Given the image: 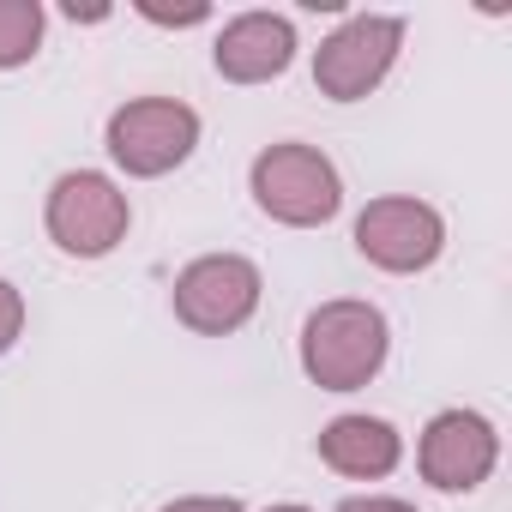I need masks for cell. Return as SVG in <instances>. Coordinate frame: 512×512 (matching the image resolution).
<instances>
[{
	"label": "cell",
	"mask_w": 512,
	"mask_h": 512,
	"mask_svg": "<svg viewBox=\"0 0 512 512\" xmlns=\"http://www.w3.org/2000/svg\"><path fill=\"white\" fill-rule=\"evenodd\" d=\"M392 356V326L374 302L338 296L302 320V374L320 392H362Z\"/></svg>",
	"instance_id": "1"
},
{
	"label": "cell",
	"mask_w": 512,
	"mask_h": 512,
	"mask_svg": "<svg viewBox=\"0 0 512 512\" xmlns=\"http://www.w3.org/2000/svg\"><path fill=\"white\" fill-rule=\"evenodd\" d=\"M247 193L284 229H320V223H332L344 211L338 163L320 145H302V139H278V145H266L260 157H253Z\"/></svg>",
	"instance_id": "2"
},
{
	"label": "cell",
	"mask_w": 512,
	"mask_h": 512,
	"mask_svg": "<svg viewBox=\"0 0 512 512\" xmlns=\"http://www.w3.org/2000/svg\"><path fill=\"white\" fill-rule=\"evenodd\" d=\"M109 163L133 181H157L169 169H181L199 145V109H187L181 97H133L109 115L103 127Z\"/></svg>",
	"instance_id": "3"
},
{
	"label": "cell",
	"mask_w": 512,
	"mask_h": 512,
	"mask_svg": "<svg viewBox=\"0 0 512 512\" xmlns=\"http://www.w3.org/2000/svg\"><path fill=\"white\" fill-rule=\"evenodd\" d=\"M43 223H49V241L73 260H103L115 253L133 229V205L121 193L115 175L103 169H67L55 187H49V205H43Z\"/></svg>",
	"instance_id": "4"
},
{
	"label": "cell",
	"mask_w": 512,
	"mask_h": 512,
	"mask_svg": "<svg viewBox=\"0 0 512 512\" xmlns=\"http://www.w3.org/2000/svg\"><path fill=\"white\" fill-rule=\"evenodd\" d=\"M260 266L247 253H199L193 266L175 272V320L199 338H229L260 314Z\"/></svg>",
	"instance_id": "5"
},
{
	"label": "cell",
	"mask_w": 512,
	"mask_h": 512,
	"mask_svg": "<svg viewBox=\"0 0 512 512\" xmlns=\"http://www.w3.org/2000/svg\"><path fill=\"white\" fill-rule=\"evenodd\" d=\"M404 49V19L392 13H350L320 49H314V85L332 103H362L368 91L386 85Z\"/></svg>",
	"instance_id": "6"
},
{
	"label": "cell",
	"mask_w": 512,
	"mask_h": 512,
	"mask_svg": "<svg viewBox=\"0 0 512 512\" xmlns=\"http://www.w3.org/2000/svg\"><path fill=\"white\" fill-rule=\"evenodd\" d=\"M356 253H362L368 266L392 272V278L428 272L440 253H446V217L428 199H416V193L368 199L362 217H356Z\"/></svg>",
	"instance_id": "7"
},
{
	"label": "cell",
	"mask_w": 512,
	"mask_h": 512,
	"mask_svg": "<svg viewBox=\"0 0 512 512\" xmlns=\"http://www.w3.org/2000/svg\"><path fill=\"white\" fill-rule=\"evenodd\" d=\"M500 464V434L482 410H440L428 416L422 440H416V470L428 488L440 494H470L494 476Z\"/></svg>",
	"instance_id": "8"
},
{
	"label": "cell",
	"mask_w": 512,
	"mask_h": 512,
	"mask_svg": "<svg viewBox=\"0 0 512 512\" xmlns=\"http://www.w3.org/2000/svg\"><path fill=\"white\" fill-rule=\"evenodd\" d=\"M296 49V25L284 13H235L211 43V67L229 85H272L290 73Z\"/></svg>",
	"instance_id": "9"
},
{
	"label": "cell",
	"mask_w": 512,
	"mask_h": 512,
	"mask_svg": "<svg viewBox=\"0 0 512 512\" xmlns=\"http://www.w3.org/2000/svg\"><path fill=\"white\" fill-rule=\"evenodd\" d=\"M320 464L350 476V482H380L404 464V434L386 416H362V410L332 416L320 428Z\"/></svg>",
	"instance_id": "10"
},
{
	"label": "cell",
	"mask_w": 512,
	"mask_h": 512,
	"mask_svg": "<svg viewBox=\"0 0 512 512\" xmlns=\"http://www.w3.org/2000/svg\"><path fill=\"white\" fill-rule=\"evenodd\" d=\"M43 31H49L43 0H0V73L31 67L43 49Z\"/></svg>",
	"instance_id": "11"
},
{
	"label": "cell",
	"mask_w": 512,
	"mask_h": 512,
	"mask_svg": "<svg viewBox=\"0 0 512 512\" xmlns=\"http://www.w3.org/2000/svg\"><path fill=\"white\" fill-rule=\"evenodd\" d=\"M19 338H25V296L0 278V356H7Z\"/></svg>",
	"instance_id": "12"
},
{
	"label": "cell",
	"mask_w": 512,
	"mask_h": 512,
	"mask_svg": "<svg viewBox=\"0 0 512 512\" xmlns=\"http://www.w3.org/2000/svg\"><path fill=\"white\" fill-rule=\"evenodd\" d=\"M139 19H151V25H205L211 19V7H157V0H139Z\"/></svg>",
	"instance_id": "13"
},
{
	"label": "cell",
	"mask_w": 512,
	"mask_h": 512,
	"mask_svg": "<svg viewBox=\"0 0 512 512\" xmlns=\"http://www.w3.org/2000/svg\"><path fill=\"white\" fill-rule=\"evenodd\" d=\"M338 512H416V506L398 494H350V500H338Z\"/></svg>",
	"instance_id": "14"
},
{
	"label": "cell",
	"mask_w": 512,
	"mask_h": 512,
	"mask_svg": "<svg viewBox=\"0 0 512 512\" xmlns=\"http://www.w3.org/2000/svg\"><path fill=\"white\" fill-rule=\"evenodd\" d=\"M163 512H241L235 494H187V500H169Z\"/></svg>",
	"instance_id": "15"
},
{
	"label": "cell",
	"mask_w": 512,
	"mask_h": 512,
	"mask_svg": "<svg viewBox=\"0 0 512 512\" xmlns=\"http://www.w3.org/2000/svg\"><path fill=\"white\" fill-rule=\"evenodd\" d=\"M266 512H314V506H296V500H284V506H266Z\"/></svg>",
	"instance_id": "16"
}]
</instances>
